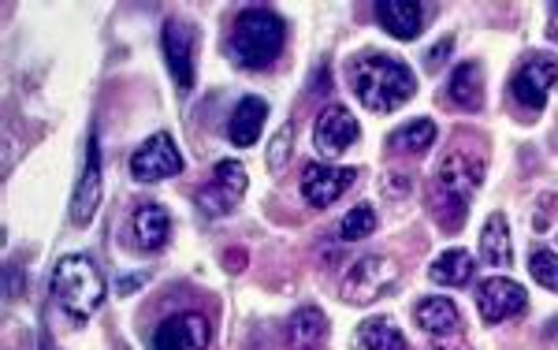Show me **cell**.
<instances>
[{"label": "cell", "mask_w": 558, "mask_h": 350, "mask_svg": "<svg viewBox=\"0 0 558 350\" xmlns=\"http://www.w3.org/2000/svg\"><path fill=\"white\" fill-rule=\"evenodd\" d=\"M41 350H57V347L49 343V336H41Z\"/></svg>", "instance_id": "4dcf8cb0"}, {"label": "cell", "mask_w": 558, "mask_h": 350, "mask_svg": "<svg viewBox=\"0 0 558 350\" xmlns=\"http://www.w3.org/2000/svg\"><path fill=\"white\" fill-rule=\"evenodd\" d=\"M165 60H168V71H172L175 86L183 89H194V52H197V26L186 23V20H168L165 23Z\"/></svg>", "instance_id": "30bf717a"}, {"label": "cell", "mask_w": 558, "mask_h": 350, "mask_svg": "<svg viewBox=\"0 0 558 350\" xmlns=\"http://www.w3.org/2000/svg\"><path fill=\"white\" fill-rule=\"evenodd\" d=\"M417 325L428 331V336H439V339H451L462 331V313H458V306L451 299H421L417 302Z\"/></svg>", "instance_id": "e0dca14e"}, {"label": "cell", "mask_w": 558, "mask_h": 350, "mask_svg": "<svg viewBox=\"0 0 558 350\" xmlns=\"http://www.w3.org/2000/svg\"><path fill=\"white\" fill-rule=\"evenodd\" d=\"M291 138H294V128H291V123H287V128L276 134L272 149H268V165H272L276 172H279V168H283V157H287V149H291V146H287V142H291Z\"/></svg>", "instance_id": "83f0119b"}, {"label": "cell", "mask_w": 558, "mask_h": 350, "mask_svg": "<svg viewBox=\"0 0 558 350\" xmlns=\"http://www.w3.org/2000/svg\"><path fill=\"white\" fill-rule=\"evenodd\" d=\"M432 142H436V123H432V120H417V123H407V128L391 131L387 146H391L395 154H425Z\"/></svg>", "instance_id": "cb8c5ba5"}, {"label": "cell", "mask_w": 558, "mask_h": 350, "mask_svg": "<svg viewBox=\"0 0 558 350\" xmlns=\"http://www.w3.org/2000/svg\"><path fill=\"white\" fill-rule=\"evenodd\" d=\"M287 339L294 350H317L328 339V317L317 306H302L287 321Z\"/></svg>", "instance_id": "d6986e66"}, {"label": "cell", "mask_w": 558, "mask_h": 350, "mask_svg": "<svg viewBox=\"0 0 558 350\" xmlns=\"http://www.w3.org/2000/svg\"><path fill=\"white\" fill-rule=\"evenodd\" d=\"M395 280H399V265H395L391 257L365 254L343 273L339 294H343L347 302H354V306H368V302H376L384 291H391Z\"/></svg>", "instance_id": "5b68a950"}, {"label": "cell", "mask_w": 558, "mask_h": 350, "mask_svg": "<svg viewBox=\"0 0 558 350\" xmlns=\"http://www.w3.org/2000/svg\"><path fill=\"white\" fill-rule=\"evenodd\" d=\"M376 224H380V217H376L373 205H354V209H350L347 217L339 220V239H343V242L368 239L376 231Z\"/></svg>", "instance_id": "d4e9b609"}, {"label": "cell", "mask_w": 558, "mask_h": 350, "mask_svg": "<svg viewBox=\"0 0 558 350\" xmlns=\"http://www.w3.org/2000/svg\"><path fill=\"white\" fill-rule=\"evenodd\" d=\"M425 15L428 8L425 4H413V0H380L376 4V20L391 38L399 41H413L421 31H425Z\"/></svg>", "instance_id": "9a60e30c"}, {"label": "cell", "mask_w": 558, "mask_h": 350, "mask_svg": "<svg viewBox=\"0 0 558 350\" xmlns=\"http://www.w3.org/2000/svg\"><path fill=\"white\" fill-rule=\"evenodd\" d=\"M447 97L458 105V109H481L484 105V71L481 64H473V60H465V64L454 68L451 83H447Z\"/></svg>", "instance_id": "ffe728a7"}, {"label": "cell", "mask_w": 558, "mask_h": 350, "mask_svg": "<svg viewBox=\"0 0 558 350\" xmlns=\"http://www.w3.org/2000/svg\"><path fill=\"white\" fill-rule=\"evenodd\" d=\"M287 45V23L272 8H242L231 31V57L239 68L260 71L272 68Z\"/></svg>", "instance_id": "7a4b0ae2"}, {"label": "cell", "mask_w": 558, "mask_h": 350, "mask_svg": "<svg viewBox=\"0 0 558 350\" xmlns=\"http://www.w3.org/2000/svg\"><path fill=\"white\" fill-rule=\"evenodd\" d=\"M476 306H481V317L488 325H502V321L518 317L529 306V294L525 287L510 276H488L481 287H476Z\"/></svg>", "instance_id": "9c48e42d"}, {"label": "cell", "mask_w": 558, "mask_h": 350, "mask_svg": "<svg viewBox=\"0 0 558 350\" xmlns=\"http://www.w3.org/2000/svg\"><path fill=\"white\" fill-rule=\"evenodd\" d=\"M555 217H558V194H539L536 197V213H533V228L536 231H551Z\"/></svg>", "instance_id": "4316f807"}, {"label": "cell", "mask_w": 558, "mask_h": 350, "mask_svg": "<svg viewBox=\"0 0 558 350\" xmlns=\"http://www.w3.org/2000/svg\"><path fill=\"white\" fill-rule=\"evenodd\" d=\"M101 146H97V131H89V142H86V168L75 183V197H71V220L75 224H86L97 217V205H101Z\"/></svg>", "instance_id": "7c38bea8"}, {"label": "cell", "mask_w": 558, "mask_h": 350, "mask_svg": "<svg viewBox=\"0 0 558 350\" xmlns=\"http://www.w3.org/2000/svg\"><path fill=\"white\" fill-rule=\"evenodd\" d=\"M209 336V321L202 313H175L153 331V350H205Z\"/></svg>", "instance_id": "4fadbf2b"}, {"label": "cell", "mask_w": 558, "mask_h": 350, "mask_svg": "<svg viewBox=\"0 0 558 350\" xmlns=\"http://www.w3.org/2000/svg\"><path fill=\"white\" fill-rule=\"evenodd\" d=\"M357 343L365 350H410L391 317H368L365 325L357 328Z\"/></svg>", "instance_id": "603a6c76"}, {"label": "cell", "mask_w": 558, "mask_h": 350, "mask_svg": "<svg viewBox=\"0 0 558 350\" xmlns=\"http://www.w3.org/2000/svg\"><path fill=\"white\" fill-rule=\"evenodd\" d=\"M484 183V165L462 149L447 154L436 168V220L444 228L458 231L470 213V197L476 194V186Z\"/></svg>", "instance_id": "277c9868"}, {"label": "cell", "mask_w": 558, "mask_h": 350, "mask_svg": "<svg viewBox=\"0 0 558 350\" xmlns=\"http://www.w3.org/2000/svg\"><path fill=\"white\" fill-rule=\"evenodd\" d=\"M265 120H268V101H260V97H242L228 120V138L235 142V146H254L260 138Z\"/></svg>", "instance_id": "ac0fdd59"}, {"label": "cell", "mask_w": 558, "mask_h": 350, "mask_svg": "<svg viewBox=\"0 0 558 350\" xmlns=\"http://www.w3.org/2000/svg\"><path fill=\"white\" fill-rule=\"evenodd\" d=\"M52 294H57V306L64 310L71 321H86L101 310L108 287H105L101 268L89 262V257L68 254L52 268Z\"/></svg>", "instance_id": "3957f363"}, {"label": "cell", "mask_w": 558, "mask_h": 350, "mask_svg": "<svg viewBox=\"0 0 558 350\" xmlns=\"http://www.w3.org/2000/svg\"><path fill=\"white\" fill-rule=\"evenodd\" d=\"M357 183V172L354 168H328V165H310L302 176V197L310 205H317V209H324V205L339 202L350 186Z\"/></svg>", "instance_id": "5bb4252c"}, {"label": "cell", "mask_w": 558, "mask_h": 350, "mask_svg": "<svg viewBox=\"0 0 558 350\" xmlns=\"http://www.w3.org/2000/svg\"><path fill=\"white\" fill-rule=\"evenodd\" d=\"M134 242H138L142 250H165L168 246V236H172V217H168L165 205H138V213H134Z\"/></svg>", "instance_id": "2e32d148"}, {"label": "cell", "mask_w": 558, "mask_h": 350, "mask_svg": "<svg viewBox=\"0 0 558 350\" xmlns=\"http://www.w3.org/2000/svg\"><path fill=\"white\" fill-rule=\"evenodd\" d=\"M451 49H454V38H444L439 45H432L428 49V68H439L447 57H451Z\"/></svg>", "instance_id": "f1b7e54d"}, {"label": "cell", "mask_w": 558, "mask_h": 350, "mask_svg": "<svg viewBox=\"0 0 558 350\" xmlns=\"http://www.w3.org/2000/svg\"><path fill=\"white\" fill-rule=\"evenodd\" d=\"M347 79L354 86L357 101L368 112H395L413 97V71L402 60L387 57V52H357L347 64Z\"/></svg>", "instance_id": "6da1fadb"}, {"label": "cell", "mask_w": 558, "mask_h": 350, "mask_svg": "<svg viewBox=\"0 0 558 350\" xmlns=\"http://www.w3.org/2000/svg\"><path fill=\"white\" fill-rule=\"evenodd\" d=\"M357 138H362V128H357V120L350 116V109H343V105H328V109L317 116L313 146H317L320 157H328V160L343 157Z\"/></svg>", "instance_id": "8fae6325"}, {"label": "cell", "mask_w": 558, "mask_h": 350, "mask_svg": "<svg viewBox=\"0 0 558 350\" xmlns=\"http://www.w3.org/2000/svg\"><path fill=\"white\" fill-rule=\"evenodd\" d=\"M481 257L495 268H507L510 257H514V246H510V224L502 213H492L484 220V231H481Z\"/></svg>", "instance_id": "7402d4cb"}, {"label": "cell", "mask_w": 558, "mask_h": 350, "mask_svg": "<svg viewBox=\"0 0 558 350\" xmlns=\"http://www.w3.org/2000/svg\"><path fill=\"white\" fill-rule=\"evenodd\" d=\"M8 299H20V273H15V265H8Z\"/></svg>", "instance_id": "f546056e"}, {"label": "cell", "mask_w": 558, "mask_h": 350, "mask_svg": "<svg viewBox=\"0 0 558 350\" xmlns=\"http://www.w3.org/2000/svg\"><path fill=\"white\" fill-rule=\"evenodd\" d=\"M555 86H558V60L547 57V52H529L525 64L510 79V94H514V101L529 112L544 109Z\"/></svg>", "instance_id": "8992f818"}, {"label": "cell", "mask_w": 558, "mask_h": 350, "mask_svg": "<svg viewBox=\"0 0 558 350\" xmlns=\"http://www.w3.org/2000/svg\"><path fill=\"white\" fill-rule=\"evenodd\" d=\"M242 194H246V165L242 160H220L213 168V183L197 194V209L205 217H228Z\"/></svg>", "instance_id": "52a82bcc"}, {"label": "cell", "mask_w": 558, "mask_h": 350, "mask_svg": "<svg viewBox=\"0 0 558 350\" xmlns=\"http://www.w3.org/2000/svg\"><path fill=\"white\" fill-rule=\"evenodd\" d=\"M183 172V157L175 149V138L165 131H157L153 138L142 142V149H134L131 157V176L138 183H160V179H172Z\"/></svg>", "instance_id": "ba28073f"}, {"label": "cell", "mask_w": 558, "mask_h": 350, "mask_svg": "<svg viewBox=\"0 0 558 350\" xmlns=\"http://www.w3.org/2000/svg\"><path fill=\"white\" fill-rule=\"evenodd\" d=\"M529 273H533V280L539 287H547V291H555L558 294V254L555 250H533L529 254Z\"/></svg>", "instance_id": "484cf974"}, {"label": "cell", "mask_w": 558, "mask_h": 350, "mask_svg": "<svg viewBox=\"0 0 558 350\" xmlns=\"http://www.w3.org/2000/svg\"><path fill=\"white\" fill-rule=\"evenodd\" d=\"M473 273H476V262L470 250H444V254L428 265V280L439 287H462L473 280Z\"/></svg>", "instance_id": "44dd1931"}]
</instances>
